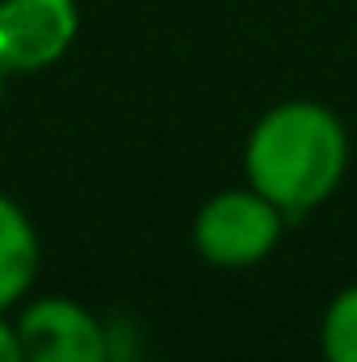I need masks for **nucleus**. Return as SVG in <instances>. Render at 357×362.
<instances>
[{
	"label": "nucleus",
	"instance_id": "nucleus-9",
	"mask_svg": "<svg viewBox=\"0 0 357 362\" xmlns=\"http://www.w3.org/2000/svg\"><path fill=\"white\" fill-rule=\"evenodd\" d=\"M4 81H8V76H4V72H0V101H4Z\"/></svg>",
	"mask_w": 357,
	"mask_h": 362
},
{
	"label": "nucleus",
	"instance_id": "nucleus-4",
	"mask_svg": "<svg viewBox=\"0 0 357 362\" xmlns=\"http://www.w3.org/2000/svg\"><path fill=\"white\" fill-rule=\"evenodd\" d=\"M80 34L76 0H0V72L34 76L55 68Z\"/></svg>",
	"mask_w": 357,
	"mask_h": 362
},
{
	"label": "nucleus",
	"instance_id": "nucleus-3",
	"mask_svg": "<svg viewBox=\"0 0 357 362\" xmlns=\"http://www.w3.org/2000/svg\"><path fill=\"white\" fill-rule=\"evenodd\" d=\"M17 337L25 362H114L109 320L68 295L25 299L17 312Z\"/></svg>",
	"mask_w": 357,
	"mask_h": 362
},
{
	"label": "nucleus",
	"instance_id": "nucleus-7",
	"mask_svg": "<svg viewBox=\"0 0 357 362\" xmlns=\"http://www.w3.org/2000/svg\"><path fill=\"white\" fill-rule=\"evenodd\" d=\"M0 362H25V354H21V337H17V325L8 320V312H0Z\"/></svg>",
	"mask_w": 357,
	"mask_h": 362
},
{
	"label": "nucleus",
	"instance_id": "nucleus-1",
	"mask_svg": "<svg viewBox=\"0 0 357 362\" xmlns=\"http://www.w3.org/2000/svg\"><path fill=\"white\" fill-rule=\"evenodd\" d=\"M349 131L341 114L311 97L269 105L244 139V181L298 223L315 215L349 173Z\"/></svg>",
	"mask_w": 357,
	"mask_h": 362
},
{
	"label": "nucleus",
	"instance_id": "nucleus-2",
	"mask_svg": "<svg viewBox=\"0 0 357 362\" xmlns=\"http://www.w3.org/2000/svg\"><path fill=\"white\" fill-rule=\"evenodd\" d=\"M193 249L206 266L253 270L269 262L286 236V215L253 185H231L210 194L193 215Z\"/></svg>",
	"mask_w": 357,
	"mask_h": 362
},
{
	"label": "nucleus",
	"instance_id": "nucleus-8",
	"mask_svg": "<svg viewBox=\"0 0 357 362\" xmlns=\"http://www.w3.org/2000/svg\"><path fill=\"white\" fill-rule=\"evenodd\" d=\"M122 362H160V358H147V354H135V358H122Z\"/></svg>",
	"mask_w": 357,
	"mask_h": 362
},
{
	"label": "nucleus",
	"instance_id": "nucleus-5",
	"mask_svg": "<svg viewBox=\"0 0 357 362\" xmlns=\"http://www.w3.org/2000/svg\"><path fill=\"white\" fill-rule=\"evenodd\" d=\"M42 270V240L25 206L0 194V312H13L30 299Z\"/></svg>",
	"mask_w": 357,
	"mask_h": 362
},
{
	"label": "nucleus",
	"instance_id": "nucleus-6",
	"mask_svg": "<svg viewBox=\"0 0 357 362\" xmlns=\"http://www.w3.org/2000/svg\"><path fill=\"white\" fill-rule=\"evenodd\" d=\"M320 358L357 362V282L341 286L320 316Z\"/></svg>",
	"mask_w": 357,
	"mask_h": 362
}]
</instances>
